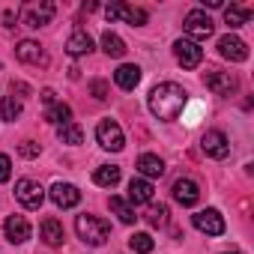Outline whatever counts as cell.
<instances>
[{
	"label": "cell",
	"mask_w": 254,
	"mask_h": 254,
	"mask_svg": "<svg viewBox=\"0 0 254 254\" xmlns=\"http://www.w3.org/2000/svg\"><path fill=\"white\" fill-rule=\"evenodd\" d=\"M218 54H221L224 60H230V63H242V60H248V45H245L239 36L227 33V36L218 39Z\"/></svg>",
	"instance_id": "cell-12"
},
{
	"label": "cell",
	"mask_w": 254,
	"mask_h": 254,
	"mask_svg": "<svg viewBox=\"0 0 254 254\" xmlns=\"http://www.w3.org/2000/svg\"><path fill=\"white\" fill-rule=\"evenodd\" d=\"M15 200L24 209H39L45 203V189L36 180H18L15 183Z\"/></svg>",
	"instance_id": "cell-7"
},
{
	"label": "cell",
	"mask_w": 254,
	"mask_h": 254,
	"mask_svg": "<svg viewBox=\"0 0 254 254\" xmlns=\"http://www.w3.org/2000/svg\"><path fill=\"white\" fill-rule=\"evenodd\" d=\"M90 90H93V96H96V99H108V84H105V81H93V84H90Z\"/></svg>",
	"instance_id": "cell-33"
},
{
	"label": "cell",
	"mask_w": 254,
	"mask_h": 254,
	"mask_svg": "<svg viewBox=\"0 0 254 254\" xmlns=\"http://www.w3.org/2000/svg\"><path fill=\"white\" fill-rule=\"evenodd\" d=\"M224 254H239V251H224Z\"/></svg>",
	"instance_id": "cell-37"
},
{
	"label": "cell",
	"mask_w": 254,
	"mask_h": 254,
	"mask_svg": "<svg viewBox=\"0 0 254 254\" xmlns=\"http://www.w3.org/2000/svg\"><path fill=\"white\" fill-rule=\"evenodd\" d=\"M45 120L51 123V126H66V123H72V108L69 105H63V102H54L48 111H45Z\"/></svg>",
	"instance_id": "cell-24"
},
{
	"label": "cell",
	"mask_w": 254,
	"mask_h": 254,
	"mask_svg": "<svg viewBox=\"0 0 254 254\" xmlns=\"http://www.w3.org/2000/svg\"><path fill=\"white\" fill-rule=\"evenodd\" d=\"M153 200V183L150 180H144V177H135L132 183H129V203H150Z\"/></svg>",
	"instance_id": "cell-19"
},
{
	"label": "cell",
	"mask_w": 254,
	"mask_h": 254,
	"mask_svg": "<svg viewBox=\"0 0 254 254\" xmlns=\"http://www.w3.org/2000/svg\"><path fill=\"white\" fill-rule=\"evenodd\" d=\"M105 15H108L111 21H114V18H120V21L132 24V27L147 24V9H141V6H129V3H111V6L105 9Z\"/></svg>",
	"instance_id": "cell-9"
},
{
	"label": "cell",
	"mask_w": 254,
	"mask_h": 254,
	"mask_svg": "<svg viewBox=\"0 0 254 254\" xmlns=\"http://www.w3.org/2000/svg\"><path fill=\"white\" fill-rule=\"evenodd\" d=\"M186 102H189V93L174 81H162L150 90V111L156 120H165V123L177 120L183 114Z\"/></svg>",
	"instance_id": "cell-1"
},
{
	"label": "cell",
	"mask_w": 254,
	"mask_h": 254,
	"mask_svg": "<svg viewBox=\"0 0 254 254\" xmlns=\"http://www.w3.org/2000/svg\"><path fill=\"white\" fill-rule=\"evenodd\" d=\"M138 174H141L144 180H156V177L165 174V162H162L159 156H153V153H144V156L138 159Z\"/></svg>",
	"instance_id": "cell-20"
},
{
	"label": "cell",
	"mask_w": 254,
	"mask_h": 254,
	"mask_svg": "<svg viewBox=\"0 0 254 254\" xmlns=\"http://www.w3.org/2000/svg\"><path fill=\"white\" fill-rule=\"evenodd\" d=\"M168 215H171V212H168V206H165V203H150L144 218H147L153 227H165V224H168Z\"/></svg>",
	"instance_id": "cell-29"
},
{
	"label": "cell",
	"mask_w": 254,
	"mask_h": 254,
	"mask_svg": "<svg viewBox=\"0 0 254 254\" xmlns=\"http://www.w3.org/2000/svg\"><path fill=\"white\" fill-rule=\"evenodd\" d=\"M9 177H12V162L6 153H0V183H6Z\"/></svg>",
	"instance_id": "cell-32"
},
{
	"label": "cell",
	"mask_w": 254,
	"mask_h": 254,
	"mask_svg": "<svg viewBox=\"0 0 254 254\" xmlns=\"http://www.w3.org/2000/svg\"><path fill=\"white\" fill-rule=\"evenodd\" d=\"M203 84L215 96H233L239 90V78L233 72H227V69H206L203 72Z\"/></svg>",
	"instance_id": "cell-4"
},
{
	"label": "cell",
	"mask_w": 254,
	"mask_h": 254,
	"mask_svg": "<svg viewBox=\"0 0 254 254\" xmlns=\"http://www.w3.org/2000/svg\"><path fill=\"white\" fill-rule=\"evenodd\" d=\"M54 12H57V6L51 3V0H30V3H24L21 6V24L24 27H45V24H51V18H54Z\"/></svg>",
	"instance_id": "cell-3"
},
{
	"label": "cell",
	"mask_w": 254,
	"mask_h": 254,
	"mask_svg": "<svg viewBox=\"0 0 254 254\" xmlns=\"http://www.w3.org/2000/svg\"><path fill=\"white\" fill-rule=\"evenodd\" d=\"M3 233H6V239L12 245H21V242L30 239V221L24 215H9L6 224H3Z\"/></svg>",
	"instance_id": "cell-16"
},
{
	"label": "cell",
	"mask_w": 254,
	"mask_h": 254,
	"mask_svg": "<svg viewBox=\"0 0 254 254\" xmlns=\"http://www.w3.org/2000/svg\"><path fill=\"white\" fill-rule=\"evenodd\" d=\"M96 141H99L102 150H111V153H120L126 147V135H123V129L114 120H102L96 126Z\"/></svg>",
	"instance_id": "cell-5"
},
{
	"label": "cell",
	"mask_w": 254,
	"mask_h": 254,
	"mask_svg": "<svg viewBox=\"0 0 254 254\" xmlns=\"http://www.w3.org/2000/svg\"><path fill=\"white\" fill-rule=\"evenodd\" d=\"M212 30H215V24H212V18H209L203 9H191V12L186 15V33H189L191 42H203V39H209Z\"/></svg>",
	"instance_id": "cell-6"
},
{
	"label": "cell",
	"mask_w": 254,
	"mask_h": 254,
	"mask_svg": "<svg viewBox=\"0 0 254 254\" xmlns=\"http://www.w3.org/2000/svg\"><path fill=\"white\" fill-rule=\"evenodd\" d=\"M203 6H209V9H221L224 3H221V0H203Z\"/></svg>",
	"instance_id": "cell-36"
},
{
	"label": "cell",
	"mask_w": 254,
	"mask_h": 254,
	"mask_svg": "<svg viewBox=\"0 0 254 254\" xmlns=\"http://www.w3.org/2000/svg\"><path fill=\"white\" fill-rule=\"evenodd\" d=\"M15 57H18L21 63H30V66H48V54H45V48H42L39 42H33V39L18 42V45H15Z\"/></svg>",
	"instance_id": "cell-14"
},
{
	"label": "cell",
	"mask_w": 254,
	"mask_h": 254,
	"mask_svg": "<svg viewBox=\"0 0 254 254\" xmlns=\"http://www.w3.org/2000/svg\"><path fill=\"white\" fill-rule=\"evenodd\" d=\"M114 81H117L120 90H135V87L141 84V66H135V63H123V66L114 72Z\"/></svg>",
	"instance_id": "cell-17"
},
{
	"label": "cell",
	"mask_w": 254,
	"mask_h": 254,
	"mask_svg": "<svg viewBox=\"0 0 254 254\" xmlns=\"http://www.w3.org/2000/svg\"><path fill=\"white\" fill-rule=\"evenodd\" d=\"M129 248H132L135 254H150V251H153V236H150V233H135V236L129 239Z\"/></svg>",
	"instance_id": "cell-30"
},
{
	"label": "cell",
	"mask_w": 254,
	"mask_h": 254,
	"mask_svg": "<svg viewBox=\"0 0 254 254\" xmlns=\"http://www.w3.org/2000/svg\"><path fill=\"white\" fill-rule=\"evenodd\" d=\"M174 54H177L183 69H197L200 60H203V48L197 42H191V39H177L174 42Z\"/></svg>",
	"instance_id": "cell-10"
},
{
	"label": "cell",
	"mask_w": 254,
	"mask_h": 254,
	"mask_svg": "<svg viewBox=\"0 0 254 254\" xmlns=\"http://www.w3.org/2000/svg\"><path fill=\"white\" fill-rule=\"evenodd\" d=\"M75 233L81 236V242L99 248V245L108 242V236H111V224H108L105 218H99V215H78V218H75Z\"/></svg>",
	"instance_id": "cell-2"
},
{
	"label": "cell",
	"mask_w": 254,
	"mask_h": 254,
	"mask_svg": "<svg viewBox=\"0 0 254 254\" xmlns=\"http://www.w3.org/2000/svg\"><path fill=\"white\" fill-rule=\"evenodd\" d=\"M57 138H60V144H81L84 141V129L72 120V123H66V126L57 129Z\"/></svg>",
	"instance_id": "cell-26"
},
{
	"label": "cell",
	"mask_w": 254,
	"mask_h": 254,
	"mask_svg": "<svg viewBox=\"0 0 254 254\" xmlns=\"http://www.w3.org/2000/svg\"><path fill=\"white\" fill-rule=\"evenodd\" d=\"M21 111H24V102H21L18 96H3V99H0V117H3L6 123L18 120Z\"/></svg>",
	"instance_id": "cell-25"
},
{
	"label": "cell",
	"mask_w": 254,
	"mask_h": 254,
	"mask_svg": "<svg viewBox=\"0 0 254 254\" xmlns=\"http://www.w3.org/2000/svg\"><path fill=\"white\" fill-rule=\"evenodd\" d=\"M248 18H251V9H245V6H227L224 9V24L227 27H242V24H248Z\"/></svg>",
	"instance_id": "cell-28"
},
{
	"label": "cell",
	"mask_w": 254,
	"mask_h": 254,
	"mask_svg": "<svg viewBox=\"0 0 254 254\" xmlns=\"http://www.w3.org/2000/svg\"><path fill=\"white\" fill-rule=\"evenodd\" d=\"M3 21H6V27H15V12L6 9V12H3Z\"/></svg>",
	"instance_id": "cell-35"
},
{
	"label": "cell",
	"mask_w": 254,
	"mask_h": 254,
	"mask_svg": "<svg viewBox=\"0 0 254 254\" xmlns=\"http://www.w3.org/2000/svg\"><path fill=\"white\" fill-rule=\"evenodd\" d=\"M200 150H203L209 159H227V153H230V141H227L224 132L209 129V132L200 138Z\"/></svg>",
	"instance_id": "cell-11"
},
{
	"label": "cell",
	"mask_w": 254,
	"mask_h": 254,
	"mask_svg": "<svg viewBox=\"0 0 254 254\" xmlns=\"http://www.w3.org/2000/svg\"><path fill=\"white\" fill-rule=\"evenodd\" d=\"M93 183L102 186V189H114V186L120 183V168H117V165H99V168L93 171Z\"/></svg>",
	"instance_id": "cell-22"
},
{
	"label": "cell",
	"mask_w": 254,
	"mask_h": 254,
	"mask_svg": "<svg viewBox=\"0 0 254 254\" xmlns=\"http://www.w3.org/2000/svg\"><path fill=\"white\" fill-rule=\"evenodd\" d=\"M18 153H21V156H24V159H36V156H39V153H42V147H39V144H36V141H24V144H21V147H18Z\"/></svg>",
	"instance_id": "cell-31"
},
{
	"label": "cell",
	"mask_w": 254,
	"mask_h": 254,
	"mask_svg": "<svg viewBox=\"0 0 254 254\" xmlns=\"http://www.w3.org/2000/svg\"><path fill=\"white\" fill-rule=\"evenodd\" d=\"M90 51H93V39H90L87 30H75V33L66 39V54H69V57H84V54H90Z\"/></svg>",
	"instance_id": "cell-18"
},
{
	"label": "cell",
	"mask_w": 254,
	"mask_h": 254,
	"mask_svg": "<svg viewBox=\"0 0 254 254\" xmlns=\"http://www.w3.org/2000/svg\"><path fill=\"white\" fill-rule=\"evenodd\" d=\"M108 206H111V212H114L123 224H135V218H138V215H135V206H132L129 200H123V197H117V194H114V197L108 200Z\"/></svg>",
	"instance_id": "cell-23"
},
{
	"label": "cell",
	"mask_w": 254,
	"mask_h": 254,
	"mask_svg": "<svg viewBox=\"0 0 254 254\" xmlns=\"http://www.w3.org/2000/svg\"><path fill=\"white\" fill-rule=\"evenodd\" d=\"M39 99H42V102H45V105H48V108H51V105H54V90H51V87H45V90H42V96H39Z\"/></svg>",
	"instance_id": "cell-34"
},
{
	"label": "cell",
	"mask_w": 254,
	"mask_h": 254,
	"mask_svg": "<svg viewBox=\"0 0 254 254\" xmlns=\"http://www.w3.org/2000/svg\"><path fill=\"white\" fill-rule=\"evenodd\" d=\"M39 230H42V242H45V245H51V248L63 245V239H66V233H63V224H60L57 218H45Z\"/></svg>",
	"instance_id": "cell-21"
},
{
	"label": "cell",
	"mask_w": 254,
	"mask_h": 254,
	"mask_svg": "<svg viewBox=\"0 0 254 254\" xmlns=\"http://www.w3.org/2000/svg\"><path fill=\"white\" fill-rule=\"evenodd\" d=\"M171 191H174V200H177L180 206H194V203L200 200V186H197L191 177H180Z\"/></svg>",
	"instance_id": "cell-13"
},
{
	"label": "cell",
	"mask_w": 254,
	"mask_h": 254,
	"mask_svg": "<svg viewBox=\"0 0 254 254\" xmlns=\"http://www.w3.org/2000/svg\"><path fill=\"white\" fill-rule=\"evenodd\" d=\"M102 51H105L108 57H117V60H120V57L126 54V42H123L117 33H111V30H108V33L102 36Z\"/></svg>",
	"instance_id": "cell-27"
},
{
	"label": "cell",
	"mask_w": 254,
	"mask_h": 254,
	"mask_svg": "<svg viewBox=\"0 0 254 254\" xmlns=\"http://www.w3.org/2000/svg\"><path fill=\"white\" fill-rule=\"evenodd\" d=\"M191 224L200 230V233H206V236H221L224 233V215L218 212V209H200V212H194L191 215Z\"/></svg>",
	"instance_id": "cell-8"
},
{
	"label": "cell",
	"mask_w": 254,
	"mask_h": 254,
	"mask_svg": "<svg viewBox=\"0 0 254 254\" xmlns=\"http://www.w3.org/2000/svg\"><path fill=\"white\" fill-rule=\"evenodd\" d=\"M51 200H54L60 209H72V206L81 203V191H78V186H72V183H54V186H51Z\"/></svg>",
	"instance_id": "cell-15"
}]
</instances>
